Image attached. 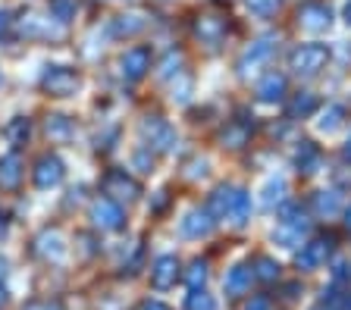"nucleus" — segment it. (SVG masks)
Segmentation results:
<instances>
[{"instance_id": "nucleus-37", "label": "nucleus", "mask_w": 351, "mask_h": 310, "mask_svg": "<svg viewBox=\"0 0 351 310\" xmlns=\"http://www.w3.org/2000/svg\"><path fill=\"white\" fill-rule=\"evenodd\" d=\"M179 66H182V57H179V53H169L167 63H163V69H160V75H163V79H169V75H179Z\"/></svg>"}, {"instance_id": "nucleus-4", "label": "nucleus", "mask_w": 351, "mask_h": 310, "mask_svg": "<svg viewBox=\"0 0 351 310\" xmlns=\"http://www.w3.org/2000/svg\"><path fill=\"white\" fill-rule=\"evenodd\" d=\"M41 88L51 97H73L82 88V75L69 66H47L41 73Z\"/></svg>"}, {"instance_id": "nucleus-44", "label": "nucleus", "mask_w": 351, "mask_h": 310, "mask_svg": "<svg viewBox=\"0 0 351 310\" xmlns=\"http://www.w3.org/2000/svg\"><path fill=\"white\" fill-rule=\"evenodd\" d=\"M7 266H10V263H7V257H3V254H0V276L7 273Z\"/></svg>"}, {"instance_id": "nucleus-22", "label": "nucleus", "mask_w": 351, "mask_h": 310, "mask_svg": "<svg viewBox=\"0 0 351 310\" xmlns=\"http://www.w3.org/2000/svg\"><path fill=\"white\" fill-rule=\"evenodd\" d=\"M19 29L25 38H57L60 35L57 29H51V19H41V16H35V13L25 16L19 23Z\"/></svg>"}, {"instance_id": "nucleus-48", "label": "nucleus", "mask_w": 351, "mask_h": 310, "mask_svg": "<svg viewBox=\"0 0 351 310\" xmlns=\"http://www.w3.org/2000/svg\"><path fill=\"white\" fill-rule=\"evenodd\" d=\"M0 81H3V75H0Z\"/></svg>"}, {"instance_id": "nucleus-10", "label": "nucleus", "mask_w": 351, "mask_h": 310, "mask_svg": "<svg viewBox=\"0 0 351 310\" xmlns=\"http://www.w3.org/2000/svg\"><path fill=\"white\" fill-rule=\"evenodd\" d=\"M147 69H151V51H147V47H129V51L119 57V73L129 81L145 79Z\"/></svg>"}, {"instance_id": "nucleus-29", "label": "nucleus", "mask_w": 351, "mask_h": 310, "mask_svg": "<svg viewBox=\"0 0 351 310\" xmlns=\"http://www.w3.org/2000/svg\"><path fill=\"white\" fill-rule=\"evenodd\" d=\"M75 10H79V0H51V16L60 25L69 23L75 16Z\"/></svg>"}, {"instance_id": "nucleus-13", "label": "nucleus", "mask_w": 351, "mask_h": 310, "mask_svg": "<svg viewBox=\"0 0 351 310\" xmlns=\"http://www.w3.org/2000/svg\"><path fill=\"white\" fill-rule=\"evenodd\" d=\"M35 251L41 254L44 260H53V263H60V260L66 257L63 232H60V229H44L41 235L35 238Z\"/></svg>"}, {"instance_id": "nucleus-24", "label": "nucleus", "mask_w": 351, "mask_h": 310, "mask_svg": "<svg viewBox=\"0 0 351 310\" xmlns=\"http://www.w3.org/2000/svg\"><path fill=\"white\" fill-rule=\"evenodd\" d=\"M29 132H32L29 116H13L7 122V129H3V138H7L13 148H19V144H25V141H29Z\"/></svg>"}, {"instance_id": "nucleus-42", "label": "nucleus", "mask_w": 351, "mask_h": 310, "mask_svg": "<svg viewBox=\"0 0 351 310\" xmlns=\"http://www.w3.org/2000/svg\"><path fill=\"white\" fill-rule=\"evenodd\" d=\"M342 19H345V25H348V29H351V0H348V3H345V10H342Z\"/></svg>"}, {"instance_id": "nucleus-36", "label": "nucleus", "mask_w": 351, "mask_h": 310, "mask_svg": "<svg viewBox=\"0 0 351 310\" xmlns=\"http://www.w3.org/2000/svg\"><path fill=\"white\" fill-rule=\"evenodd\" d=\"M151 148H141V151H135V157H132V163H135V170L138 172H154V157L147 154Z\"/></svg>"}, {"instance_id": "nucleus-34", "label": "nucleus", "mask_w": 351, "mask_h": 310, "mask_svg": "<svg viewBox=\"0 0 351 310\" xmlns=\"http://www.w3.org/2000/svg\"><path fill=\"white\" fill-rule=\"evenodd\" d=\"M245 138H248V129L245 126H229L226 132H223V144H226V148H241Z\"/></svg>"}, {"instance_id": "nucleus-20", "label": "nucleus", "mask_w": 351, "mask_h": 310, "mask_svg": "<svg viewBox=\"0 0 351 310\" xmlns=\"http://www.w3.org/2000/svg\"><path fill=\"white\" fill-rule=\"evenodd\" d=\"M197 38L204 41V44H219L223 41V35H226V23L223 19H217V16H201L195 25Z\"/></svg>"}, {"instance_id": "nucleus-35", "label": "nucleus", "mask_w": 351, "mask_h": 310, "mask_svg": "<svg viewBox=\"0 0 351 310\" xmlns=\"http://www.w3.org/2000/svg\"><path fill=\"white\" fill-rule=\"evenodd\" d=\"M254 266H257V276H261V279H279V263L273 257H257Z\"/></svg>"}, {"instance_id": "nucleus-11", "label": "nucleus", "mask_w": 351, "mask_h": 310, "mask_svg": "<svg viewBox=\"0 0 351 310\" xmlns=\"http://www.w3.org/2000/svg\"><path fill=\"white\" fill-rule=\"evenodd\" d=\"M176 279H179V260H176V254H160L151 266V285L157 292H167V288L176 285Z\"/></svg>"}, {"instance_id": "nucleus-28", "label": "nucleus", "mask_w": 351, "mask_h": 310, "mask_svg": "<svg viewBox=\"0 0 351 310\" xmlns=\"http://www.w3.org/2000/svg\"><path fill=\"white\" fill-rule=\"evenodd\" d=\"M263 198H261V204L263 207H273L276 201H282V194H285V179L282 176H270L267 179V185H263Z\"/></svg>"}, {"instance_id": "nucleus-16", "label": "nucleus", "mask_w": 351, "mask_h": 310, "mask_svg": "<svg viewBox=\"0 0 351 310\" xmlns=\"http://www.w3.org/2000/svg\"><path fill=\"white\" fill-rule=\"evenodd\" d=\"M285 97V75L282 73H267L257 81V101L261 103H279Z\"/></svg>"}, {"instance_id": "nucleus-18", "label": "nucleus", "mask_w": 351, "mask_h": 310, "mask_svg": "<svg viewBox=\"0 0 351 310\" xmlns=\"http://www.w3.org/2000/svg\"><path fill=\"white\" fill-rule=\"evenodd\" d=\"M22 176H25V170H22V157L16 151L0 157V188H16Z\"/></svg>"}, {"instance_id": "nucleus-7", "label": "nucleus", "mask_w": 351, "mask_h": 310, "mask_svg": "<svg viewBox=\"0 0 351 310\" xmlns=\"http://www.w3.org/2000/svg\"><path fill=\"white\" fill-rule=\"evenodd\" d=\"M276 53V38H257L254 44L239 57V75H251L257 73L261 66L270 63V57Z\"/></svg>"}, {"instance_id": "nucleus-41", "label": "nucleus", "mask_w": 351, "mask_h": 310, "mask_svg": "<svg viewBox=\"0 0 351 310\" xmlns=\"http://www.w3.org/2000/svg\"><path fill=\"white\" fill-rule=\"evenodd\" d=\"M138 310H169V307H167L163 301H141Z\"/></svg>"}, {"instance_id": "nucleus-5", "label": "nucleus", "mask_w": 351, "mask_h": 310, "mask_svg": "<svg viewBox=\"0 0 351 310\" xmlns=\"http://www.w3.org/2000/svg\"><path fill=\"white\" fill-rule=\"evenodd\" d=\"M101 188H104V198H110V201H135L141 194V188H138V182L129 176L125 170H110L107 176H104V182H101Z\"/></svg>"}, {"instance_id": "nucleus-25", "label": "nucleus", "mask_w": 351, "mask_h": 310, "mask_svg": "<svg viewBox=\"0 0 351 310\" xmlns=\"http://www.w3.org/2000/svg\"><path fill=\"white\" fill-rule=\"evenodd\" d=\"M342 122H345V107L342 103H329L326 110L320 113V119H317V129L329 135V132H336Z\"/></svg>"}, {"instance_id": "nucleus-45", "label": "nucleus", "mask_w": 351, "mask_h": 310, "mask_svg": "<svg viewBox=\"0 0 351 310\" xmlns=\"http://www.w3.org/2000/svg\"><path fill=\"white\" fill-rule=\"evenodd\" d=\"M345 226H348V229H351V210H348V214H345Z\"/></svg>"}, {"instance_id": "nucleus-23", "label": "nucleus", "mask_w": 351, "mask_h": 310, "mask_svg": "<svg viewBox=\"0 0 351 310\" xmlns=\"http://www.w3.org/2000/svg\"><path fill=\"white\" fill-rule=\"evenodd\" d=\"M295 166H298L301 172H317V166H320V151H317L314 141H301V148L295 151Z\"/></svg>"}, {"instance_id": "nucleus-6", "label": "nucleus", "mask_w": 351, "mask_h": 310, "mask_svg": "<svg viewBox=\"0 0 351 310\" xmlns=\"http://www.w3.org/2000/svg\"><path fill=\"white\" fill-rule=\"evenodd\" d=\"M298 25L304 31H311V35H320V31H326L332 25V10L323 0H307V3L298 7Z\"/></svg>"}, {"instance_id": "nucleus-43", "label": "nucleus", "mask_w": 351, "mask_h": 310, "mask_svg": "<svg viewBox=\"0 0 351 310\" xmlns=\"http://www.w3.org/2000/svg\"><path fill=\"white\" fill-rule=\"evenodd\" d=\"M7 301H10V295H7V288H3V285H0V310H3V307H7Z\"/></svg>"}, {"instance_id": "nucleus-14", "label": "nucleus", "mask_w": 351, "mask_h": 310, "mask_svg": "<svg viewBox=\"0 0 351 310\" xmlns=\"http://www.w3.org/2000/svg\"><path fill=\"white\" fill-rule=\"evenodd\" d=\"M329 251H332V242H329V238H314V242L301 244L298 266H301V270H317L320 263H326Z\"/></svg>"}, {"instance_id": "nucleus-3", "label": "nucleus", "mask_w": 351, "mask_h": 310, "mask_svg": "<svg viewBox=\"0 0 351 310\" xmlns=\"http://www.w3.org/2000/svg\"><path fill=\"white\" fill-rule=\"evenodd\" d=\"M88 220H91V226L101 232H119L125 226V210H123V204H117V201L95 198L91 207H88Z\"/></svg>"}, {"instance_id": "nucleus-39", "label": "nucleus", "mask_w": 351, "mask_h": 310, "mask_svg": "<svg viewBox=\"0 0 351 310\" xmlns=\"http://www.w3.org/2000/svg\"><path fill=\"white\" fill-rule=\"evenodd\" d=\"M25 310H60V304H51V301H32Z\"/></svg>"}, {"instance_id": "nucleus-46", "label": "nucleus", "mask_w": 351, "mask_h": 310, "mask_svg": "<svg viewBox=\"0 0 351 310\" xmlns=\"http://www.w3.org/2000/svg\"><path fill=\"white\" fill-rule=\"evenodd\" d=\"M345 154H348V157H351V138H348V148H345Z\"/></svg>"}, {"instance_id": "nucleus-40", "label": "nucleus", "mask_w": 351, "mask_h": 310, "mask_svg": "<svg viewBox=\"0 0 351 310\" xmlns=\"http://www.w3.org/2000/svg\"><path fill=\"white\" fill-rule=\"evenodd\" d=\"M245 310H270V301H267V298H254V301H248Z\"/></svg>"}, {"instance_id": "nucleus-38", "label": "nucleus", "mask_w": 351, "mask_h": 310, "mask_svg": "<svg viewBox=\"0 0 351 310\" xmlns=\"http://www.w3.org/2000/svg\"><path fill=\"white\" fill-rule=\"evenodd\" d=\"M10 25H13V19H10V13H7V10H0V38H3V35H7V31H10Z\"/></svg>"}, {"instance_id": "nucleus-33", "label": "nucleus", "mask_w": 351, "mask_h": 310, "mask_svg": "<svg viewBox=\"0 0 351 310\" xmlns=\"http://www.w3.org/2000/svg\"><path fill=\"white\" fill-rule=\"evenodd\" d=\"M245 3H248V10L254 16H261V19H267V16H273L279 10V3H282V0H245Z\"/></svg>"}, {"instance_id": "nucleus-15", "label": "nucleus", "mask_w": 351, "mask_h": 310, "mask_svg": "<svg viewBox=\"0 0 351 310\" xmlns=\"http://www.w3.org/2000/svg\"><path fill=\"white\" fill-rule=\"evenodd\" d=\"M147 19L141 13H119L110 19V35L113 38H135L138 31H145Z\"/></svg>"}, {"instance_id": "nucleus-19", "label": "nucleus", "mask_w": 351, "mask_h": 310, "mask_svg": "<svg viewBox=\"0 0 351 310\" xmlns=\"http://www.w3.org/2000/svg\"><path fill=\"white\" fill-rule=\"evenodd\" d=\"M44 132H47V138L57 141V144H66V141H73L75 135V126L73 119L63 116V113H53V116H47V122H44Z\"/></svg>"}, {"instance_id": "nucleus-31", "label": "nucleus", "mask_w": 351, "mask_h": 310, "mask_svg": "<svg viewBox=\"0 0 351 310\" xmlns=\"http://www.w3.org/2000/svg\"><path fill=\"white\" fill-rule=\"evenodd\" d=\"M204 279H207V263L204 260H195L189 266V273H185V282L191 285V292H197V285H204Z\"/></svg>"}, {"instance_id": "nucleus-27", "label": "nucleus", "mask_w": 351, "mask_h": 310, "mask_svg": "<svg viewBox=\"0 0 351 310\" xmlns=\"http://www.w3.org/2000/svg\"><path fill=\"white\" fill-rule=\"evenodd\" d=\"M314 207L320 216H336L339 210H342V194L339 192H317Z\"/></svg>"}, {"instance_id": "nucleus-17", "label": "nucleus", "mask_w": 351, "mask_h": 310, "mask_svg": "<svg viewBox=\"0 0 351 310\" xmlns=\"http://www.w3.org/2000/svg\"><path fill=\"white\" fill-rule=\"evenodd\" d=\"M232 201H235V188H232V185H219L217 192L210 194L207 214H210L213 220H229V214H232Z\"/></svg>"}, {"instance_id": "nucleus-21", "label": "nucleus", "mask_w": 351, "mask_h": 310, "mask_svg": "<svg viewBox=\"0 0 351 310\" xmlns=\"http://www.w3.org/2000/svg\"><path fill=\"white\" fill-rule=\"evenodd\" d=\"M251 279H254V273H251V266H245V263H239V266H232L226 273V292L229 295H245L251 288Z\"/></svg>"}, {"instance_id": "nucleus-2", "label": "nucleus", "mask_w": 351, "mask_h": 310, "mask_svg": "<svg viewBox=\"0 0 351 310\" xmlns=\"http://www.w3.org/2000/svg\"><path fill=\"white\" fill-rule=\"evenodd\" d=\"M326 60H329V51L323 44H298L289 53V69H292L295 75L311 79V75H317L326 66Z\"/></svg>"}, {"instance_id": "nucleus-26", "label": "nucleus", "mask_w": 351, "mask_h": 310, "mask_svg": "<svg viewBox=\"0 0 351 310\" xmlns=\"http://www.w3.org/2000/svg\"><path fill=\"white\" fill-rule=\"evenodd\" d=\"M251 216V194L245 188H235V201H232V214H229V222L235 226H245Z\"/></svg>"}, {"instance_id": "nucleus-9", "label": "nucleus", "mask_w": 351, "mask_h": 310, "mask_svg": "<svg viewBox=\"0 0 351 310\" xmlns=\"http://www.w3.org/2000/svg\"><path fill=\"white\" fill-rule=\"evenodd\" d=\"M141 135H145L151 144L147 148H154V151H173V144H176V132H173V126H169L167 119H160V116H147L145 122H141Z\"/></svg>"}, {"instance_id": "nucleus-1", "label": "nucleus", "mask_w": 351, "mask_h": 310, "mask_svg": "<svg viewBox=\"0 0 351 310\" xmlns=\"http://www.w3.org/2000/svg\"><path fill=\"white\" fill-rule=\"evenodd\" d=\"M307 229H311V222H307L304 210H301L298 204H285L282 210H279V226L273 229V242L279 244V248H298L301 238L307 235Z\"/></svg>"}, {"instance_id": "nucleus-12", "label": "nucleus", "mask_w": 351, "mask_h": 310, "mask_svg": "<svg viewBox=\"0 0 351 310\" xmlns=\"http://www.w3.org/2000/svg\"><path fill=\"white\" fill-rule=\"evenodd\" d=\"M213 216L207 214V210H189V214L179 220V232H182V238H207L213 229Z\"/></svg>"}, {"instance_id": "nucleus-47", "label": "nucleus", "mask_w": 351, "mask_h": 310, "mask_svg": "<svg viewBox=\"0 0 351 310\" xmlns=\"http://www.w3.org/2000/svg\"><path fill=\"white\" fill-rule=\"evenodd\" d=\"M314 310H326V307H314Z\"/></svg>"}, {"instance_id": "nucleus-30", "label": "nucleus", "mask_w": 351, "mask_h": 310, "mask_svg": "<svg viewBox=\"0 0 351 310\" xmlns=\"http://www.w3.org/2000/svg\"><path fill=\"white\" fill-rule=\"evenodd\" d=\"M314 107H317L314 94H307V91H301V94L292 101V107H289V116H292V119H295V116H307V113L314 110Z\"/></svg>"}, {"instance_id": "nucleus-8", "label": "nucleus", "mask_w": 351, "mask_h": 310, "mask_svg": "<svg viewBox=\"0 0 351 310\" xmlns=\"http://www.w3.org/2000/svg\"><path fill=\"white\" fill-rule=\"evenodd\" d=\"M63 176H66V166H63V160H60L57 154H44L41 160L35 163V170H32L35 188H41V192H51V188H57V185L63 182Z\"/></svg>"}, {"instance_id": "nucleus-32", "label": "nucleus", "mask_w": 351, "mask_h": 310, "mask_svg": "<svg viewBox=\"0 0 351 310\" xmlns=\"http://www.w3.org/2000/svg\"><path fill=\"white\" fill-rule=\"evenodd\" d=\"M185 307L189 310H217V301H213L204 288H201V292H191L189 301H185Z\"/></svg>"}]
</instances>
